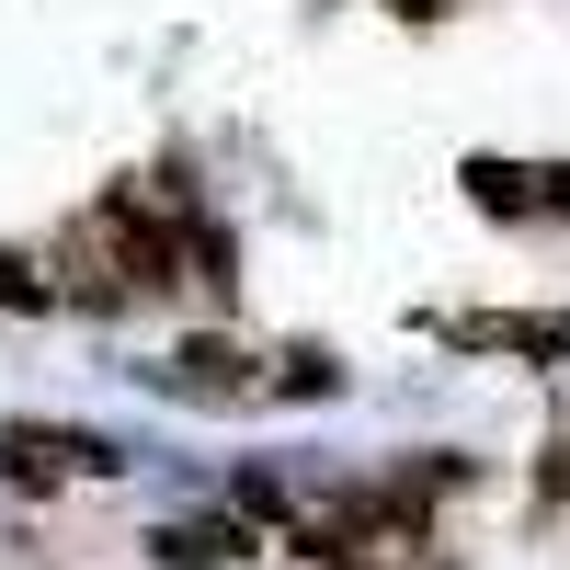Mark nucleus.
<instances>
[{
    "label": "nucleus",
    "instance_id": "obj_5",
    "mask_svg": "<svg viewBox=\"0 0 570 570\" xmlns=\"http://www.w3.org/2000/svg\"><path fill=\"white\" fill-rule=\"evenodd\" d=\"M400 12H411V23H422V12H445V0H400Z\"/></svg>",
    "mask_w": 570,
    "mask_h": 570
},
{
    "label": "nucleus",
    "instance_id": "obj_1",
    "mask_svg": "<svg viewBox=\"0 0 570 570\" xmlns=\"http://www.w3.org/2000/svg\"><path fill=\"white\" fill-rule=\"evenodd\" d=\"M149 559H160V570H228V559H252V537L228 525V513H183V525L149 537Z\"/></svg>",
    "mask_w": 570,
    "mask_h": 570
},
{
    "label": "nucleus",
    "instance_id": "obj_2",
    "mask_svg": "<svg viewBox=\"0 0 570 570\" xmlns=\"http://www.w3.org/2000/svg\"><path fill=\"white\" fill-rule=\"evenodd\" d=\"M468 343H502V354H559L570 331H559V320H468Z\"/></svg>",
    "mask_w": 570,
    "mask_h": 570
},
{
    "label": "nucleus",
    "instance_id": "obj_4",
    "mask_svg": "<svg viewBox=\"0 0 570 570\" xmlns=\"http://www.w3.org/2000/svg\"><path fill=\"white\" fill-rule=\"evenodd\" d=\"M548 206H570V171H548Z\"/></svg>",
    "mask_w": 570,
    "mask_h": 570
},
{
    "label": "nucleus",
    "instance_id": "obj_3",
    "mask_svg": "<svg viewBox=\"0 0 570 570\" xmlns=\"http://www.w3.org/2000/svg\"><path fill=\"white\" fill-rule=\"evenodd\" d=\"M171 376L217 400V389H240V354H228V343H183V354H171Z\"/></svg>",
    "mask_w": 570,
    "mask_h": 570
}]
</instances>
